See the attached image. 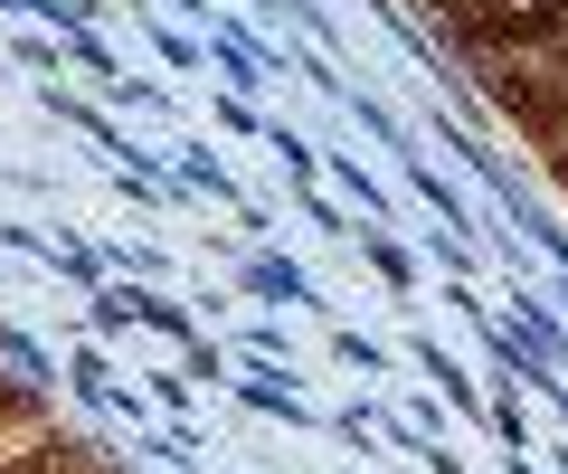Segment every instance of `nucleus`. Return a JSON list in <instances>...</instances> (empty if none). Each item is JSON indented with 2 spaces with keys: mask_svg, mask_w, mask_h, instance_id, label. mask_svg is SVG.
Segmentation results:
<instances>
[{
  "mask_svg": "<svg viewBox=\"0 0 568 474\" xmlns=\"http://www.w3.org/2000/svg\"><path fill=\"white\" fill-rule=\"evenodd\" d=\"M474 39H503V48H530V39H559L568 29V0H465Z\"/></svg>",
  "mask_w": 568,
  "mask_h": 474,
  "instance_id": "obj_1",
  "label": "nucleus"
}]
</instances>
